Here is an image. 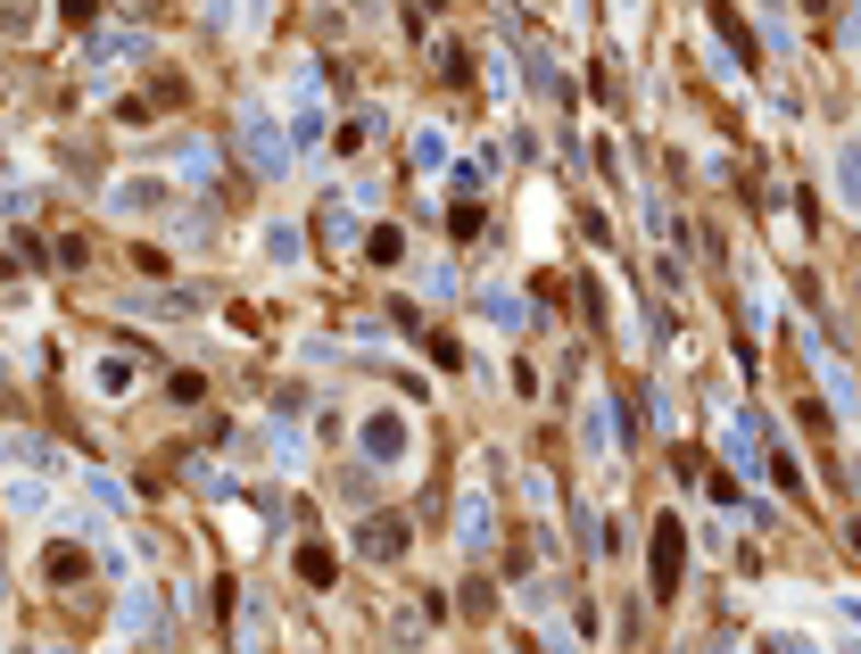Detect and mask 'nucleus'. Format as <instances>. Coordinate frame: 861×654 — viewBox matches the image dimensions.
I'll list each match as a JSON object with an SVG mask.
<instances>
[{
  "label": "nucleus",
  "mask_w": 861,
  "mask_h": 654,
  "mask_svg": "<svg viewBox=\"0 0 861 654\" xmlns=\"http://www.w3.org/2000/svg\"><path fill=\"white\" fill-rule=\"evenodd\" d=\"M356 547L374 563H398L406 555V523H398V514H374V523H356Z\"/></svg>",
  "instance_id": "f03ea898"
},
{
  "label": "nucleus",
  "mask_w": 861,
  "mask_h": 654,
  "mask_svg": "<svg viewBox=\"0 0 861 654\" xmlns=\"http://www.w3.org/2000/svg\"><path fill=\"white\" fill-rule=\"evenodd\" d=\"M50 572L58 580H83V547H50Z\"/></svg>",
  "instance_id": "1a4fd4ad"
},
{
  "label": "nucleus",
  "mask_w": 861,
  "mask_h": 654,
  "mask_svg": "<svg viewBox=\"0 0 861 654\" xmlns=\"http://www.w3.org/2000/svg\"><path fill=\"white\" fill-rule=\"evenodd\" d=\"M704 9H712V25H721V34H730V50H737V58H746V67H762V42H754V34H746V18H737L730 0H704Z\"/></svg>",
  "instance_id": "20e7f679"
},
{
  "label": "nucleus",
  "mask_w": 861,
  "mask_h": 654,
  "mask_svg": "<svg viewBox=\"0 0 861 654\" xmlns=\"http://www.w3.org/2000/svg\"><path fill=\"white\" fill-rule=\"evenodd\" d=\"M158 199H174V191H167V183H125V191H116V207H125V216H150Z\"/></svg>",
  "instance_id": "39448f33"
},
{
  "label": "nucleus",
  "mask_w": 861,
  "mask_h": 654,
  "mask_svg": "<svg viewBox=\"0 0 861 654\" xmlns=\"http://www.w3.org/2000/svg\"><path fill=\"white\" fill-rule=\"evenodd\" d=\"M125 9H141V18H150V9H167V0H125Z\"/></svg>",
  "instance_id": "9d476101"
},
{
  "label": "nucleus",
  "mask_w": 861,
  "mask_h": 654,
  "mask_svg": "<svg viewBox=\"0 0 861 654\" xmlns=\"http://www.w3.org/2000/svg\"><path fill=\"white\" fill-rule=\"evenodd\" d=\"M92 390L125 398V390H133V365H125V356H100V365H92Z\"/></svg>",
  "instance_id": "423d86ee"
},
{
  "label": "nucleus",
  "mask_w": 861,
  "mask_h": 654,
  "mask_svg": "<svg viewBox=\"0 0 861 654\" xmlns=\"http://www.w3.org/2000/svg\"><path fill=\"white\" fill-rule=\"evenodd\" d=\"M299 580H307V588H332V547L307 539V547H299Z\"/></svg>",
  "instance_id": "0eeeda50"
},
{
  "label": "nucleus",
  "mask_w": 861,
  "mask_h": 654,
  "mask_svg": "<svg viewBox=\"0 0 861 654\" xmlns=\"http://www.w3.org/2000/svg\"><path fill=\"white\" fill-rule=\"evenodd\" d=\"M167 390H174V406H199V398H207V381H199V374H174Z\"/></svg>",
  "instance_id": "6e6552de"
},
{
  "label": "nucleus",
  "mask_w": 861,
  "mask_h": 654,
  "mask_svg": "<svg viewBox=\"0 0 861 654\" xmlns=\"http://www.w3.org/2000/svg\"><path fill=\"white\" fill-rule=\"evenodd\" d=\"M365 456H374V464H398V456H406V423H398V414H365Z\"/></svg>",
  "instance_id": "7ed1b4c3"
},
{
  "label": "nucleus",
  "mask_w": 861,
  "mask_h": 654,
  "mask_svg": "<svg viewBox=\"0 0 861 654\" xmlns=\"http://www.w3.org/2000/svg\"><path fill=\"white\" fill-rule=\"evenodd\" d=\"M679 563H688V523H655V597H679Z\"/></svg>",
  "instance_id": "f257e3e1"
}]
</instances>
